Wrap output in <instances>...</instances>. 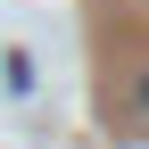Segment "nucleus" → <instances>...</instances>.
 <instances>
[{
	"label": "nucleus",
	"mask_w": 149,
	"mask_h": 149,
	"mask_svg": "<svg viewBox=\"0 0 149 149\" xmlns=\"http://www.w3.org/2000/svg\"><path fill=\"white\" fill-rule=\"evenodd\" d=\"M141 108H149V74H141Z\"/></svg>",
	"instance_id": "f257e3e1"
}]
</instances>
